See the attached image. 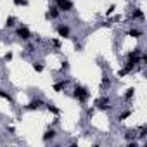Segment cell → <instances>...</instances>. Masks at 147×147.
Instances as JSON below:
<instances>
[{
    "label": "cell",
    "instance_id": "obj_17",
    "mask_svg": "<svg viewBox=\"0 0 147 147\" xmlns=\"http://www.w3.org/2000/svg\"><path fill=\"white\" fill-rule=\"evenodd\" d=\"M130 116H131V111H130V109H126V111H123V113L118 116V119H119V121H125V119H126V118H130Z\"/></svg>",
    "mask_w": 147,
    "mask_h": 147
},
{
    "label": "cell",
    "instance_id": "obj_5",
    "mask_svg": "<svg viewBox=\"0 0 147 147\" xmlns=\"http://www.w3.org/2000/svg\"><path fill=\"white\" fill-rule=\"evenodd\" d=\"M16 36H18V38H21L23 42H28V40L31 38V31H30V28H28V26H23V24H21V26H18V28H16Z\"/></svg>",
    "mask_w": 147,
    "mask_h": 147
},
{
    "label": "cell",
    "instance_id": "obj_6",
    "mask_svg": "<svg viewBox=\"0 0 147 147\" xmlns=\"http://www.w3.org/2000/svg\"><path fill=\"white\" fill-rule=\"evenodd\" d=\"M45 106V102L42 100V99H31L26 106H24V109L26 111H36V109H42Z\"/></svg>",
    "mask_w": 147,
    "mask_h": 147
},
{
    "label": "cell",
    "instance_id": "obj_3",
    "mask_svg": "<svg viewBox=\"0 0 147 147\" xmlns=\"http://www.w3.org/2000/svg\"><path fill=\"white\" fill-rule=\"evenodd\" d=\"M55 7L61 12H71L75 9V4H73L71 0H55Z\"/></svg>",
    "mask_w": 147,
    "mask_h": 147
},
{
    "label": "cell",
    "instance_id": "obj_22",
    "mask_svg": "<svg viewBox=\"0 0 147 147\" xmlns=\"http://www.w3.org/2000/svg\"><path fill=\"white\" fill-rule=\"evenodd\" d=\"M12 57H14V54H12V52L9 50V52H7V54L4 55V61H5V62H11V61H12Z\"/></svg>",
    "mask_w": 147,
    "mask_h": 147
},
{
    "label": "cell",
    "instance_id": "obj_16",
    "mask_svg": "<svg viewBox=\"0 0 147 147\" xmlns=\"http://www.w3.org/2000/svg\"><path fill=\"white\" fill-rule=\"evenodd\" d=\"M16 26V18L14 16H9L7 21H5V28H14Z\"/></svg>",
    "mask_w": 147,
    "mask_h": 147
},
{
    "label": "cell",
    "instance_id": "obj_9",
    "mask_svg": "<svg viewBox=\"0 0 147 147\" xmlns=\"http://www.w3.org/2000/svg\"><path fill=\"white\" fill-rule=\"evenodd\" d=\"M59 14H61V11H59V9L54 5V7H50V9L47 11L45 18H47V19H57V18H59Z\"/></svg>",
    "mask_w": 147,
    "mask_h": 147
},
{
    "label": "cell",
    "instance_id": "obj_15",
    "mask_svg": "<svg viewBox=\"0 0 147 147\" xmlns=\"http://www.w3.org/2000/svg\"><path fill=\"white\" fill-rule=\"evenodd\" d=\"M111 85H113V82H111V78H107V76H104V78H102V83H100V87H102V88H106V90H109V88H111Z\"/></svg>",
    "mask_w": 147,
    "mask_h": 147
},
{
    "label": "cell",
    "instance_id": "obj_14",
    "mask_svg": "<svg viewBox=\"0 0 147 147\" xmlns=\"http://www.w3.org/2000/svg\"><path fill=\"white\" fill-rule=\"evenodd\" d=\"M0 99H5V100H7V102H11V104L14 102V97H12L9 92H5V90H0Z\"/></svg>",
    "mask_w": 147,
    "mask_h": 147
},
{
    "label": "cell",
    "instance_id": "obj_11",
    "mask_svg": "<svg viewBox=\"0 0 147 147\" xmlns=\"http://www.w3.org/2000/svg\"><path fill=\"white\" fill-rule=\"evenodd\" d=\"M144 11L142 9H133V12H131V19H138V21H144Z\"/></svg>",
    "mask_w": 147,
    "mask_h": 147
},
{
    "label": "cell",
    "instance_id": "obj_19",
    "mask_svg": "<svg viewBox=\"0 0 147 147\" xmlns=\"http://www.w3.org/2000/svg\"><path fill=\"white\" fill-rule=\"evenodd\" d=\"M12 4H14L16 7H21V5L26 7V5H28V0H12Z\"/></svg>",
    "mask_w": 147,
    "mask_h": 147
},
{
    "label": "cell",
    "instance_id": "obj_18",
    "mask_svg": "<svg viewBox=\"0 0 147 147\" xmlns=\"http://www.w3.org/2000/svg\"><path fill=\"white\" fill-rule=\"evenodd\" d=\"M133 95H135V88H128L126 94H125V100H131Z\"/></svg>",
    "mask_w": 147,
    "mask_h": 147
},
{
    "label": "cell",
    "instance_id": "obj_13",
    "mask_svg": "<svg viewBox=\"0 0 147 147\" xmlns=\"http://www.w3.org/2000/svg\"><path fill=\"white\" fill-rule=\"evenodd\" d=\"M45 107H47V109H49V111H50L52 114H55V116H59V114H61V109H59V107H55V106H54L52 102L45 104Z\"/></svg>",
    "mask_w": 147,
    "mask_h": 147
},
{
    "label": "cell",
    "instance_id": "obj_8",
    "mask_svg": "<svg viewBox=\"0 0 147 147\" xmlns=\"http://www.w3.org/2000/svg\"><path fill=\"white\" fill-rule=\"evenodd\" d=\"M55 137H57V131H55V128H54V126H49V128L45 130V133L42 135V140H43L45 144H49V142H52Z\"/></svg>",
    "mask_w": 147,
    "mask_h": 147
},
{
    "label": "cell",
    "instance_id": "obj_7",
    "mask_svg": "<svg viewBox=\"0 0 147 147\" xmlns=\"http://www.w3.org/2000/svg\"><path fill=\"white\" fill-rule=\"evenodd\" d=\"M55 31H57V35L61 38H71V28L67 24H57Z\"/></svg>",
    "mask_w": 147,
    "mask_h": 147
},
{
    "label": "cell",
    "instance_id": "obj_2",
    "mask_svg": "<svg viewBox=\"0 0 147 147\" xmlns=\"http://www.w3.org/2000/svg\"><path fill=\"white\" fill-rule=\"evenodd\" d=\"M94 106H95L97 109H100V111L111 109V97H109V95H102V97H99V99L94 102Z\"/></svg>",
    "mask_w": 147,
    "mask_h": 147
},
{
    "label": "cell",
    "instance_id": "obj_24",
    "mask_svg": "<svg viewBox=\"0 0 147 147\" xmlns=\"http://www.w3.org/2000/svg\"><path fill=\"white\" fill-rule=\"evenodd\" d=\"M94 113H95V111H94V107L87 109V116H88V118H92V116H94Z\"/></svg>",
    "mask_w": 147,
    "mask_h": 147
},
{
    "label": "cell",
    "instance_id": "obj_23",
    "mask_svg": "<svg viewBox=\"0 0 147 147\" xmlns=\"http://www.w3.org/2000/svg\"><path fill=\"white\" fill-rule=\"evenodd\" d=\"M114 9H116V5H111V7L107 9V12H106V16H111V14L114 12Z\"/></svg>",
    "mask_w": 147,
    "mask_h": 147
},
{
    "label": "cell",
    "instance_id": "obj_10",
    "mask_svg": "<svg viewBox=\"0 0 147 147\" xmlns=\"http://www.w3.org/2000/svg\"><path fill=\"white\" fill-rule=\"evenodd\" d=\"M67 85H69V80H59L54 83V92H62Z\"/></svg>",
    "mask_w": 147,
    "mask_h": 147
},
{
    "label": "cell",
    "instance_id": "obj_1",
    "mask_svg": "<svg viewBox=\"0 0 147 147\" xmlns=\"http://www.w3.org/2000/svg\"><path fill=\"white\" fill-rule=\"evenodd\" d=\"M73 97H75L78 102L85 104V102L88 100V97H90V92H88L85 87H82V85H76V87H75V90H73Z\"/></svg>",
    "mask_w": 147,
    "mask_h": 147
},
{
    "label": "cell",
    "instance_id": "obj_21",
    "mask_svg": "<svg viewBox=\"0 0 147 147\" xmlns=\"http://www.w3.org/2000/svg\"><path fill=\"white\" fill-rule=\"evenodd\" d=\"M50 43H52L55 49H61V40H59V38H52V40H50Z\"/></svg>",
    "mask_w": 147,
    "mask_h": 147
},
{
    "label": "cell",
    "instance_id": "obj_20",
    "mask_svg": "<svg viewBox=\"0 0 147 147\" xmlns=\"http://www.w3.org/2000/svg\"><path fill=\"white\" fill-rule=\"evenodd\" d=\"M33 69H35L36 73H42V71H43V64H42V62H35V64H33Z\"/></svg>",
    "mask_w": 147,
    "mask_h": 147
},
{
    "label": "cell",
    "instance_id": "obj_4",
    "mask_svg": "<svg viewBox=\"0 0 147 147\" xmlns=\"http://www.w3.org/2000/svg\"><path fill=\"white\" fill-rule=\"evenodd\" d=\"M138 62H135V61H130V59H126V62H125V66L118 71V76H126V75H130V73L135 69V66H137Z\"/></svg>",
    "mask_w": 147,
    "mask_h": 147
},
{
    "label": "cell",
    "instance_id": "obj_12",
    "mask_svg": "<svg viewBox=\"0 0 147 147\" xmlns=\"http://www.w3.org/2000/svg\"><path fill=\"white\" fill-rule=\"evenodd\" d=\"M142 35H144V31L138 30V28H131V30L128 31V36H131V38H140Z\"/></svg>",
    "mask_w": 147,
    "mask_h": 147
}]
</instances>
